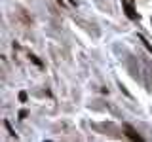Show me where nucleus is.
Instances as JSON below:
<instances>
[{
  "mask_svg": "<svg viewBox=\"0 0 152 142\" xmlns=\"http://www.w3.org/2000/svg\"><path fill=\"white\" fill-rule=\"evenodd\" d=\"M122 6H124V9H126V15L129 17V19H139V15H137L135 8H133V4L129 2V0H122Z\"/></svg>",
  "mask_w": 152,
  "mask_h": 142,
  "instance_id": "nucleus-1",
  "label": "nucleus"
},
{
  "mask_svg": "<svg viewBox=\"0 0 152 142\" xmlns=\"http://www.w3.org/2000/svg\"><path fill=\"white\" fill-rule=\"evenodd\" d=\"M124 131H126V136H127V138H131V140H141V135H139L135 129H133L131 125H124Z\"/></svg>",
  "mask_w": 152,
  "mask_h": 142,
  "instance_id": "nucleus-2",
  "label": "nucleus"
},
{
  "mask_svg": "<svg viewBox=\"0 0 152 142\" xmlns=\"http://www.w3.org/2000/svg\"><path fill=\"white\" fill-rule=\"evenodd\" d=\"M139 40L142 42V44H145V47H146V49H148V51H150V53H152V46L148 44V42H146V38H145V36H139Z\"/></svg>",
  "mask_w": 152,
  "mask_h": 142,
  "instance_id": "nucleus-3",
  "label": "nucleus"
},
{
  "mask_svg": "<svg viewBox=\"0 0 152 142\" xmlns=\"http://www.w3.org/2000/svg\"><path fill=\"white\" fill-rule=\"evenodd\" d=\"M4 125H6V129H8V133H10L12 136H17V135H15V131H13V129H12V125H10V121H4Z\"/></svg>",
  "mask_w": 152,
  "mask_h": 142,
  "instance_id": "nucleus-4",
  "label": "nucleus"
},
{
  "mask_svg": "<svg viewBox=\"0 0 152 142\" xmlns=\"http://www.w3.org/2000/svg\"><path fill=\"white\" fill-rule=\"evenodd\" d=\"M19 101H21V102H27V93H25V91L19 93Z\"/></svg>",
  "mask_w": 152,
  "mask_h": 142,
  "instance_id": "nucleus-5",
  "label": "nucleus"
},
{
  "mask_svg": "<svg viewBox=\"0 0 152 142\" xmlns=\"http://www.w3.org/2000/svg\"><path fill=\"white\" fill-rule=\"evenodd\" d=\"M27 116H28V112H27V110H21V112H19V120H25Z\"/></svg>",
  "mask_w": 152,
  "mask_h": 142,
  "instance_id": "nucleus-6",
  "label": "nucleus"
},
{
  "mask_svg": "<svg viewBox=\"0 0 152 142\" xmlns=\"http://www.w3.org/2000/svg\"><path fill=\"white\" fill-rule=\"evenodd\" d=\"M31 59H32V61H34V63H36L38 66H40V64H42V63H40V61H38V59H36V57H34V55H31Z\"/></svg>",
  "mask_w": 152,
  "mask_h": 142,
  "instance_id": "nucleus-7",
  "label": "nucleus"
}]
</instances>
